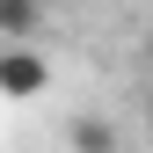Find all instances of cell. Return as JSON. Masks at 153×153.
I'll use <instances>...</instances> for the list:
<instances>
[{
    "label": "cell",
    "instance_id": "1",
    "mask_svg": "<svg viewBox=\"0 0 153 153\" xmlns=\"http://www.w3.org/2000/svg\"><path fill=\"white\" fill-rule=\"evenodd\" d=\"M51 88V66L29 36H7L0 44V95H44Z\"/></svg>",
    "mask_w": 153,
    "mask_h": 153
},
{
    "label": "cell",
    "instance_id": "4",
    "mask_svg": "<svg viewBox=\"0 0 153 153\" xmlns=\"http://www.w3.org/2000/svg\"><path fill=\"white\" fill-rule=\"evenodd\" d=\"M146 80H153V51H146Z\"/></svg>",
    "mask_w": 153,
    "mask_h": 153
},
{
    "label": "cell",
    "instance_id": "2",
    "mask_svg": "<svg viewBox=\"0 0 153 153\" xmlns=\"http://www.w3.org/2000/svg\"><path fill=\"white\" fill-rule=\"evenodd\" d=\"M44 29V0H0V36H36Z\"/></svg>",
    "mask_w": 153,
    "mask_h": 153
},
{
    "label": "cell",
    "instance_id": "3",
    "mask_svg": "<svg viewBox=\"0 0 153 153\" xmlns=\"http://www.w3.org/2000/svg\"><path fill=\"white\" fill-rule=\"evenodd\" d=\"M66 139H73V146H117V124H102V117H73Z\"/></svg>",
    "mask_w": 153,
    "mask_h": 153
}]
</instances>
